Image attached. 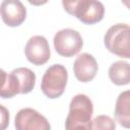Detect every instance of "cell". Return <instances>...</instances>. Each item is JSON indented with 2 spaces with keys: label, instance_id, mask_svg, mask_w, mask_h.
Wrapping results in <instances>:
<instances>
[{
  "label": "cell",
  "instance_id": "6da1fadb",
  "mask_svg": "<svg viewBox=\"0 0 130 130\" xmlns=\"http://www.w3.org/2000/svg\"><path fill=\"white\" fill-rule=\"evenodd\" d=\"M2 73V84L0 95L3 99H9L18 93L30 92L36 84V74L32 70L26 67L13 69L9 74L4 70Z\"/></svg>",
  "mask_w": 130,
  "mask_h": 130
},
{
  "label": "cell",
  "instance_id": "7a4b0ae2",
  "mask_svg": "<svg viewBox=\"0 0 130 130\" xmlns=\"http://www.w3.org/2000/svg\"><path fill=\"white\" fill-rule=\"evenodd\" d=\"M93 112L91 100L79 93L72 98L69 105V113L65 120L66 130H88Z\"/></svg>",
  "mask_w": 130,
  "mask_h": 130
},
{
  "label": "cell",
  "instance_id": "3957f363",
  "mask_svg": "<svg viewBox=\"0 0 130 130\" xmlns=\"http://www.w3.org/2000/svg\"><path fill=\"white\" fill-rule=\"evenodd\" d=\"M62 4L69 14L74 15L85 24H93L101 21L105 14V7L100 1H63Z\"/></svg>",
  "mask_w": 130,
  "mask_h": 130
},
{
  "label": "cell",
  "instance_id": "277c9868",
  "mask_svg": "<svg viewBox=\"0 0 130 130\" xmlns=\"http://www.w3.org/2000/svg\"><path fill=\"white\" fill-rule=\"evenodd\" d=\"M106 48L121 58H130V25L116 23L110 26L105 34Z\"/></svg>",
  "mask_w": 130,
  "mask_h": 130
},
{
  "label": "cell",
  "instance_id": "5b68a950",
  "mask_svg": "<svg viewBox=\"0 0 130 130\" xmlns=\"http://www.w3.org/2000/svg\"><path fill=\"white\" fill-rule=\"evenodd\" d=\"M68 79L66 68L61 64L50 66L43 75L41 89L49 99H56L64 92Z\"/></svg>",
  "mask_w": 130,
  "mask_h": 130
},
{
  "label": "cell",
  "instance_id": "8992f818",
  "mask_svg": "<svg viewBox=\"0 0 130 130\" xmlns=\"http://www.w3.org/2000/svg\"><path fill=\"white\" fill-rule=\"evenodd\" d=\"M83 41L80 34L72 28H63L54 36L56 52L63 57H72L82 48Z\"/></svg>",
  "mask_w": 130,
  "mask_h": 130
},
{
  "label": "cell",
  "instance_id": "52a82bcc",
  "mask_svg": "<svg viewBox=\"0 0 130 130\" xmlns=\"http://www.w3.org/2000/svg\"><path fill=\"white\" fill-rule=\"evenodd\" d=\"M14 126L16 130H51L47 118L31 108L18 111L15 116Z\"/></svg>",
  "mask_w": 130,
  "mask_h": 130
},
{
  "label": "cell",
  "instance_id": "ba28073f",
  "mask_svg": "<svg viewBox=\"0 0 130 130\" xmlns=\"http://www.w3.org/2000/svg\"><path fill=\"white\" fill-rule=\"evenodd\" d=\"M24 53L26 59L35 65H43L51 57L49 43L43 36L31 37L24 47Z\"/></svg>",
  "mask_w": 130,
  "mask_h": 130
},
{
  "label": "cell",
  "instance_id": "9c48e42d",
  "mask_svg": "<svg viewBox=\"0 0 130 130\" xmlns=\"http://www.w3.org/2000/svg\"><path fill=\"white\" fill-rule=\"evenodd\" d=\"M1 17L8 26L20 25L26 17V9L18 0H4L0 6Z\"/></svg>",
  "mask_w": 130,
  "mask_h": 130
},
{
  "label": "cell",
  "instance_id": "30bf717a",
  "mask_svg": "<svg viewBox=\"0 0 130 130\" xmlns=\"http://www.w3.org/2000/svg\"><path fill=\"white\" fill-rule=\"evenodd\" d=\"M98 63L94 57L88 53L80 54L74 61L73 71L75 77L81 82L92 80L98 72Z\"/></svg>",
  "mask_w": 130,
  "mask_h": 130
},
{
  "label": "cell",
  "instance_id": "8fae6325",
  "mask_svg": "<svg viewBox=\"0 0 130 130\" xmlns=\"http://www.w3.org/2000/svg\"><path fill=\"white\" fill-rule=\"evenodd\" d=\"M115 118L124 128H130V89L122 91L116 101Z\"/></svg>",
  "mask_w": 130,
  "mask_h": 130
},
{
  "label": "cell",
  "instance_id": "7c38bea8",
  "mask_svg": "<svg viewBox=\"0 0 130 130\" xmlns=\"http://www.w3.org/2000/svg\"><path fill=\"white\" fill-rule=\"evenodd\" d=\"M109 77L117 85L130 83V64L122 60L114 62L109 68Z\"/></svg>",
  "mask_w": 130,
  "mask_h": 130
},
{
  "label": "cell",
  "instance_id": "4fadbf2b",
  "mask_svg": "<svg viewBox=\"0 0 130 130\" xmlns=\"http://www.w3.org/2000/svg\"><path fill=\"white\" fill-rule=\"evenodd\" d=\"M88 130H116V122L109 116L100 115L90 121Z\"/></svg>",
  "mask_w": 130,
  "mask_h": 130
},
{
  "label": "cell",
  "instance_id": "5bb4252c",
  "mask_svg": "<svg viewBox=\"0 0 130 130\" xmlns=\"http://www.w3.org/2000/svg\"><path fill=\"white\" fill-rule=\"evenodd\" d=\"M1 111H2V125H1V130H4L5 127L7 126V124L9 123V113L7 112V110L1 106Z\"/></svg>",
  "mask_w": 130,
  "mask_h": 130
},
{
  "label": "cell",
  "instance_id": "9a60e30c",
  "mask_svg": "<svg viewBox=\"0 0 130 130\" xmlns=\"http://www.w3.org/2000/svg\"><path fill=\"white\" fill-rule=\"evenodd\" d=\"M122 3H123V4H125V5L130 9V1H122Z\"/></svg>",
  "mask_w": 130,
  "mask_h": 130
}]
</instances>
